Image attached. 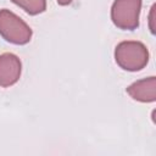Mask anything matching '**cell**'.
<instances>
[{
	"label": "cell",
	"mask_w": 156,
	"mask_h": 156,
	"mask_svg": "<svg viewBox=\"0 0 156 156\" xmlns=\"http://www.w3.org/2000/svg\"><path fill=\"white\" fill-rule=\"evenodd\" d=\"M149 50L136 40H124L115 49V61L124 71L138 72L146 67L149 62Z\"/></svg>",
	"instance_id": "obj_1"
},
{
	"label": "cell",
	"mask_w": 156,
	"mask_h": 156,
	"mask_svg": "<svg viewBox=\"0 0 156 156\" xmlns=\"http://www.w3.org/2000/svg\"><path fill=\"white\" fill-rule=\"evenodd\" d=\"M30 27L16 13L7 9L0 10V35L7 43L26 45L32 39Z\"/></svg>",
	"instance_id": "obj_2"
},
{
	"label": "cell",
	"mask_w": 156,
	"mask_h": 156,
	"mask_svg": "<svg viewBox=\"0 0 156 156\" xmlns=\"http://www.w3.org/2000/svg\"><path fill=\"white\" fill-rule=\"evenodd\" d=\"M141 0H115L111 6V21L122 30H134L139 27Z\"/></svg>",
	"instance_id": "obj_3"
},
{
	"label": "cell",
	"mask_w": 156,
	"mask_h": 156,
	"mask_svg": "<svg viewBox=\"0 0 156 156\" xmlns=\"http://www.w3.org/2000/svg\"><path fill=\"white\" fill-rule=\"evenodd\" d=\"M22 63L17 55L4 52L0 55V87L9 88L20 80Z\"/></svg>",
	"instance_id": "obj_4"
},
{
	"label": "cell",
	"mask_w": 156,
	"mask_h": 156,
	"mask_svg": "<svg viewBox=\"0 0 156 156\" xmlns=\"http://www.w3.org/2000/svg\"><path fill=\"white\" fill-rule=\"evenodd\" d=\"M127 94L139 102H154L156 100V78L154 76L139 79L132 83L127 89Z\"/></svg>",
	"instance_id": "obj_5"
},
{
	"label": "cell",
	"mask_w": 156,
	"mask_h": 156,
	"mask_svg": "<svg viewBox=\"0 0 156 156\" xmlns=\"http://www.w3.org/2000/svg\"><path fill=\"white\" fill-rule=\"evenodd\" d=\"M30 16L43 13L46 10V0H11Z\"/></svg>",
	"instance_id": "obj_6"
},
{
	"label": "cell",
	"mask_w": 156,
	"mask_h": 156,
	"mask_svg": "<svg viewBox=\"0 0 156 156\" xmlns=\"http://www.w3.org/2000/svg\"><path fill=\"white\" fill-rule=\"evenodd\" d=\"M154 11H155V5H152L151 7V11H150V15H149V28H150V32L154 34L155 33V29H154Z\"/></svg>",
	"instance_id": "obj_7"
},
{
	"label": "cell",
	"mask_w": 156,
	"mask_h": 156,
	"mask_svg": "<svg viewBox=\"0 0 156 156\" xmlns=\"http://www.w3.org/2000/svg\"><path fill=\"white\" fill-rule=\"evenodd\" d=\"M56 1H57V4L61 5V6H67V5H69V4L72 2V0H56Z\"/></svg>",
	"instance_id": "obj_8"
}]
</instances>
